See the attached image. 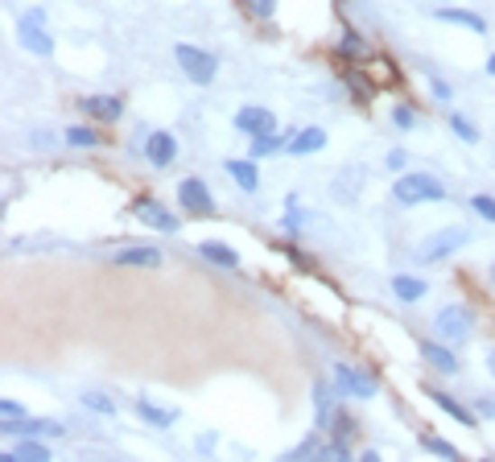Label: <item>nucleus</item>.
<instances>
[{
    "instance_id": "1",
    "label": "nucleus",
    "mask_w": 495,
    "mask_h": 462,
    "mask_svg": "<svg viewBox=\"0 0 495 462\" xmlns=\"http://www.w3.org/2000/svg\"><path fill=\"white\" fill-rule=\"evenodd\" d=\"M17 41L30 54H38V59H50L54 54V38H50V30H46V13L41 9H25L17 17Z\"/></svg>"
},
{
    "instance_id": "2",
    "label": "nucleus",
    "mask_w": 495,
    "mask_h": 462,
    "mask_svg": "<svg viewBox=\"0 0 495 462\" xmlns=\"http://www.w3.org/2000/svg\"><path fill=\"white\" fill-rule=\"evenodd\" d=\"M392 195H397V203H405V207H417V203H442L446 186H442L434 174H405Z\"/></svg>"
},
{
    "instance_id": "3",
    "label": "nucleus",
    "mask_w": 495,
    "mask_h": 462,
    "mask_svg": "<svg viewBox=\"0 0 495 462\" xmlns=\"http://www.w3.org/2000/svg\"><path fill=\"white\" fill-rule=\"evenodd\" d=\"M466 240H471V231H466V227H442V231H434V236L417 248V260H421V265H437V260L454 256Z\"/></svg>"
},
{
    "instance_id": "4",
    "label": "nucleus",
    "mask_w": 495,
    "mask_h": 462,
    "mask_svg": "<svg viewBox=\"0 0 495 462\" xmlns=\"http://www.w3.org/2000/svg\"><path fill=\"white\" fill-rule=\"evenodd\" d=\"M174 59H178V67L186 70V79L198 83V87H206V83L215 79V70H219V62H215L206 50H198V46H178Z\"/></svg>"
},
{
    "instance_id": "5",
    "label": "nucleus",
    "mask_w": 495,
    "mask_h": 462,
    "mask_svg": "<svg viewBox=\"0 0 495 462\" xmlns=\"http://www.w3.org/2000/svg\"><path fill=\"white\" fill-rule=\"evenodd\" d=\"M434 331L446 343H466L471 339V310L466 305H442L434 314Z\"/></svg>"
},
{
    "instance_id": "6",
    "label": "nucleus",
    "mask_w": 495,
    "mask_h": 462,
    "mask_svg": "<svg viewBox=\"0 0 495 462\" xmlns=\"http://www.w3.org/2000/svg\"><path fill=\"white\" fill-rule=\"evenodd\" d=\"M178 203H182V211H190V215H215V198L198 177H182V182H178Z\"/></svg>"
},
{
    "instance_id": "7",
    "label": "nucleus",
    "mask_w": 495,
    "mask_h": 462,
    "mask_svg": "<svg viewBox=\"0 0 495 462\" xmlns=\"http://www.w3.org/2000/svg\"><path fill=\"white\" fill-rule=\"evenodd\" d=\"M335 388L347 396H360V401H368V396H376V384H371V376H363L360 367L351 364H335Z\"/></svg>"
},
{
    "instance_id": "8",
    "label": "nucleus",
    "mask_w": 495,
    "mask_h": 462,
    "mask_svg": "<svg viewBox=\"0 0 495 462\" xmlns=\"http://www.w3.org/2000/svg\"><path fill=\"white\" fill-rule=\"evenodd\" d=\"M235 128L243 137H264V132H277V120L269 108H240L235 112Z\"/></svg>"
},
{
    "instance_id": "9",
    "label": "nucleus",
    "mask_w": 495,
    "mask_h": 462,
    "mask_svg": "<svg viewBox=\"0 0 495 462\" xmlns=\"http://www.w3.org/2000/svg\"><path fill=\"white\" fill-rule=\"evenodd\" d=\"M136 219L141 223H149V227H157V231H178V219L170 215V211L157 203V198H136Z\"/></svg>"
},
{
    "instance_id": "10",
    "label": "nucleus",
    "mask_w": 495,
    "mask_h": 462,
    "mask_svg": "<svg viewBox=\"0 0 495 462\" xmlns=\"http://www.w3.org/2000/svg\"><path fill=\"white\" fill-rule=\"evenodd\" d=\"M78 112H83V116H96V120H120L124 99L120 95H83L78 99Z\"/></svg>"
},
{
    "instance_id": "11",
    "label": "nucleus",
    "mask_w": 495,
    "mask_h": 462,
    "mask_svg": "<svg viewBox=\"0 0 495 462\" xmlns=\"http://www.w3.org/2000/svg\"><path fill=\"white\" fill-rule=\"evenodd\" d=\"M145 158L153 161L157 169H165L170 161L178 158V140L170 137V132H149V140H145Z\"/></svg>"
},
{
    "instance_id": "12",
    "label": "nucleus",
    "mask_w": 495,
    "mask_h": 462,
    "mask_svg": "<svg viewBox=\"0 0 495 462\" xmlns=\"http://www.w3.org/2000/svg\"><path fill=\"white\" fill-rule=\"evenodd\" d=\"M360 186H363V169L351 166V169H339V174H335L330 195L339 198V203H355V198H360Z\"/></svg>"
},
{
    "instance_id": "13",
    "label": "nucleus",
    "mask_w": 495,
    "mask_h": 462,
    "mask_svg": "<svg viewBox=\"0 0 495 462\" xmlns=\"http://www.w3.org/2000/svg\"><path fill=\"white\" fill-rule=\"evenodd\" d=\"M0 430L17 433V438H59L62 425L59 421H25V417H21V421H5Z\"/></svg>"
},
{
    "instance_id": "14",
    "label": "nucleus",
    "mask_w": 495,
    "mask_h": 462,
    "mask_svg": "<svg viewBox=\"0 0 495 462\" xmlns=\"http://www.w3.org/2000/svg\"><path fill=\"white\" fill-rule=\"evenodd\" d=\"M224 166H227V174L235 177V186H240L243 195H252V190L261 186V174H256V158H248V161H243V158H232V161H224Z\"/></svg>"
},
{
    "instance_id": "15",
    "label": "nucleus",
    "mask_w": 495,
    "mask_h": 462,
    "mask_svg": "<svg viewBox=\"0 0 495 462\" xmlns=\"http://www.w3.org/2000/svg\"><path fill=\"white\" fill-rule=\"evenodd\" d=\"M421 359H426L429 367H437V372H446V376L458 372L454 351H450V347H442V343H421Z\"/></svg>"
},
{
    "instance_id": "16",
    "label": "nucleus",
    "mask_w": 495,
    "mask_h": 462,
    "mask_svg": "<svg viewBox=\"0 0 495 462\" xmlns=\"http://www.w3.org/2000/svg\"><path fill=\"white\" fill-rule=\"evenodd\" d=\"M112 260L128 265V268H153V265H161V252H157V248H120Z\"/></svg>"
},
{
    "instance_id": "17",
    "label": "nucleus",
    "mask_w": 495,
    "mask_h": 462,
    "mask_svg": "<svg viewBox=\"0 0 495 462\" xmlns=\"http://www.w3.org/2000/svg\"><path fill=\"white\" fill-rule=\"evenodd\" d=\"M136 413H141V421H149V425H153V430H170V425L178 421V413H174V409H161V404L145 401V396L136 401Z\"/></svg>"
},
{
    "instance_id": "18",
    "label": "nucleus",
    "mask_w": 495,
    "mask_h": 462,
    "mask_svg": "<svg viewBox=\"0 0 495 462\" xmlns=\"http://www.w3.org/2000/svg\"><path fill=\"white\" fill-rule=\"evenodd\" d=\"M437 21H446V25H463L471 33H487V21L471 9H437Z\"/></svg>"
},
{
    "instance_id": "19",
    "label": "nucleus",
    "mask_w": 495,
    "mask_h": 462,
    "mask_svg": "<svg viewBox=\"0 0 495 462\" xmlns=\"http://www.w3.org/2000/svg\"><path fill=\"white\" fill-rule=\"evenodd\" d=\"M198 252H203L211 265H219V268H240V256H235V248L219 244V240H203V244H198Z\"/></svg>"
},
{
    "instance_id": "20",
    "label": "nucleus",
    "mask_w": 495,
    "mask_h": 462,
    "mask_svg": "<svg viewBox=\"0 0 495 462\" xmlns=\"http://www.w3.org/2000/svg\"><path fill=\"white\" fill-rule=\"evenodd\" d=\"M326 145V128H301L298 137H289V153H318Z\"/></svg>"
},
{
    "instance_id": "21",
    "label": "nucleus",
    "mask_w": 495,
    "mask_h": 462,
    "mask_svg": "<svg viewBox=\"0 0 495 462\" xmlns=\"http://www.w3.org/2000/svg\"><path fill=\"white\" fill-rule=\"evenodd\" d=\"M13 458H25V462H46V458H50V446L33 442V438H21V442L13 446L9 454H5V462H13Z\"/></svg>"
},
{
    "instance_id": "22",
    "label": "nucleus",
    "mask_w": 495,
    "mask_h": 462,
    "mask_svg": "<svg viewBox=\"0 0 495 462\" xmlns=\"http://www.w3.org/2000/svg\"><path fill=\"white\" fill-rule=\"evenodd\" d=\"M281 149H289V137H281V132H264V137H252V153L248 158H269V153H281Z\"/></svg>"
},
{
    "instance_id": "23",
    "label": "nucleus",
    "mask_w": 495,
    "mask_h": 462,
    "mask_svg": "<svg viewBox=\"0 0 495 462\" xmlns=\"http://www.w3.org/2000/svg\"><path fill=\"white\" fill-rule=\"evenodd\" d=\"M314 404H318V430H330V417H335V388L314 384Z\"/></svg>"
},
{
    "instance_id": "24",
    "label": "nucleus",
    "mask_w": 495,
    "mask_h": 462,
    "mask_svg": "<svg viewBox=\"0 0 495 462\" xmlns=\"http://www.w3.org/2000/svg\"><path fill=\"white\" fill-rule=\"evenodd\" d=\"M426 393H429V401H434V404H437V409H446V413H450V417H454V421H458V425H471V421H475V417L466 413V409H463V404H458V401H454V396H446V393H437V388H426Z\"/></svg>"
},
{
    "instance_id": "25",
    "label": "nucleus",
    "mask_w": 495,
    "mask_h": 462,
    "mask_svg": "<svg viewBox=\"0 0 495 462\" xmlns=\"http://www.w3.org/2000/svg\"><path fill=\"white\" fill-rule=\"evenodd\" d=\"M392 289H397L400 302H421V297H426V281H421V276H405V273H400L397 281H392Z\"/></svg>"
},
{
    "instance_id": "26",
    "label": "nucleus",
    "mask_w": 495,
    "mask_h": 462,
    "mask_svg": "<svg viewBox=\"0 0 495 462\" xmlns=\"http://www.w3.org/2000/svg\"><path fill=\"white\" fill-rule=\"evenodd\" d=\"M330 438H335V442H351V438H355V417H351L347 409H335V417H330Z\"/></svg>"
},
{
    "instance_id": "27",
    "label": "nucleus",
    "mask_w": 495,
    "mask_h": 462,
    "mask_svg": "<svg viewBox=\"0 0 495 462\" xmlns=\"http://www.w3.org/2000/svg\"><path fill=\"white\" fill-rule=\"evenodd\" d=\"M339 54H343V59H371V54H368V41H363L355 30H343V38H339Z\"/></svg>"
},
{
    "instance_id": "28",
    "label": "nucleus",
    "mask_w": 495,
    "mask_h": 462,
    "mask_svg": "<svg viewBox=\"0 0 495 462\" xmlns=\"http://www.w3.org/2000/svg\"><path fill=\"white\" fill-rule=\"evenodd\" d=\"M347 87L355 91V99H371V95H376V83L363 79L360 70H347Z\"/></svg>"
},
{
    "instance_id": "29",
    "label": "nucleus",
    "mask_w": 495,
    "mask_h": 462,
    "mask_svg": "<svg viewBox=\"0 0 495 462\" xmlns=\"http://www.w3.org/2000/svg\"><path fill=\"white\" fill-rule=\"evenodd\" d=\"M322 450H326V442H322V438H314V433H310V438H306V442H301L298 450L289 454V458H293V462H301V458H322Z\"/></svg>"
},
{
    "instance_id": "30",
    "label": "nucleus",
    "mask_w": 495,
    "mask_h": 462,
    "mask_svg": "<svg viewBox=\"0 0 495 462\" xmlns=\"http://www.w3.org/2000/svg\"><path fill=\"white\" fill-rule=\"evenodd\" d=\"M67 140H70V145H78V149H87V145H99V132H96V128L75 124V128H67Z\"/></svg>"
},
{
    "instance_id": "31",
    "label": "nucleus",
    "mask_w": 495,
    "mask_h": 462,
    "mask_svg": "<svg viewBox=\"0 0 495 462\" xmlns=\"http://www.w3.org/2000/svg\"><path fill=\"white\" fill-rule=\"evenodd\" d=\"M450 128H454V137L466 140V145H475L479 140V128H471V120L466 116H450Z\"/></svg>"
},
{
    "instance_id": "32",
    "label": "nucleus",
    "mask_w": 495,
    "mask_h": 462,
    "mask_svg": "<svg viewBox=\"0 0 495 462\" xmlns=\"http://www.w3.org/2000/svg\"><path fill=\"white\" fill-rule=\"evenodd\" d=\"M83 404H87V409H96V413H116V401H112V396H104V393H83Z\"/></svg>"
},
{
    "instance_id": "33",
    "label": "nucleus",
    "mask_w": 495,
    "mask_h": 462,
    "mask_svg": "<svg viewBox=\"0 0 495 462\" xmlns=\"http://www.w3.org/2000/svg\"><path fill=\"white\" fill-rule=\"evenodd\" d=\"M243 9L252 13V17L269 21V17H272V13H277V0H243Z\"/></svg>"
},
{
    "instance_id": "34",
    "label": "nucleus",
    "mask_w": 495,
    "mask_h": 462,
    "mask_svg": "<svg viewBox=\"0 0 495 462\" xmlns=\"http://www.w3.org/2000/svg\"><path fill=\"white\" fill-rule=\"evenodd\" d=\"M421 446H426L429 454H442V458H458V450H454V446H450V442H442V438H429V433H426V438H421Z\"/></svg>"
},
{
    "instance_id": "35",
    "label": "nucleus",
    "mask_w": 495,
    "mask_h": 462,
    "mask_svg": "<svg viewBox=\"0 0 495 462\" xmlns=\"http://www.w3.org/2000/svg\"><path fill=\"white\" fill-rule=\"evenodd\" d=\"M471 207H475V215H483L487 223H495V198L491 195H475L471 198Z\"/></svg>"
},
{
    "instance_id": "36",
    "label": "nucleus",
    "mask_w": 495,
    "mask_h": 462,
    "mask_svg": "<svg viewBox=\"0 0 495 462\" xmlns=\"http://www.w3.org/2000/svg\"><path fill=\"white\" fill-rule=\"evenodd\" d=\"M368 67H371V75H376V79H384V83L397 79V70H392V62H389V59H371Z\"/></svg>"
},
{
    "instance_id": "37",
    "label": "nucleus",
    "mask_w": 495,
    "mask_h": 462,
    "mask_svg": "<svg viewBox=\"0 0 495 462\" xmlns=\"http://www.w3.org/2000/svg\"><path fill=\"white\" fill-rule=\"evenodd\" d=\"M392 124H397V128H413V124H417V112L400 104V108H392Z\"/></svg>"
},
{
    "instance_id": "38",
    "label": "nucleus",
    "mask_w": 495,
    "mask_h": 462,
    "mask_svg": "<svg viewBox=\"0 0 495 462\" xmlns=\"http://www.w3.org/2000/svg\"><path fill=\"white\" fill-rule=\"evenodd\" d=\"M0 417H5V421H21V417H25V409H21L17 401H0Z\"/></svg>"
},
{
    "instance_id": "39",
    "label": "nucleus",
    "mask_w": 495,
    "mask_h": 462,
    "mask_svg": "<svg viewBox=\"0 0 495 462\" xmlns=\"http://www.w3.org/2000/svg\"><path fill=\"white\" fill-rule=\"evenodd\" d=\"M429 87H434V99H442V104H450V95H454L450 83H442V79H429Z\"/></svg>"
},
{
    "instance_id": "40",
    "label": "nucleus",
    "mask_w": 495,
    "mask_h": 462,
    "mask_svg": "<svg viewBox=\"0 0 495 462\" xmlns=\"http://www.w3.org/2000/svg\"><path fill=\"white\" fill-rule=\"evenodd\" d=\"M384 166H389V169H397V174H400V169H405V166H408V158H405V149H392V153H389V161H384Z\"/></svg>"
},
{
    "instance_id": "41",
    "label": "nucleus",
    "mask_w": 495,
    "mask_h": 462,
    "mask_svg": "<svg viewBox=\"0 0 495 462\" xmlns=\"http://www.w3.org/2000/svg\"><path fill=\"white\" fill-rule=\"evenodd\" d=\"M281 252H285V256H289V260H293V265H298V268H310V260H306V256H301V252H298V248H289V244H285V248H281Z\"/></svg>"
},
{
    "instance_id": "42",
    "label": "nucleus",
    "mask_w": 495,
    "mask_h": 462,
    "mask_svg": "<svg viewBox=\"0 0 495 462\" xmlns=\"http://www.w3.org/2000/svg\"><path fill=\"white\" fill-rule=\"evenodd\" d=\"M33 145H38V149H50V145H54V132H33Z\"/></svg>"
},
{
    "instance_id": "43",
    "label": "nucleus",
    "mask_w": 495,
    "mask_h": 462,
    "mask_svg": "<svg viewBox=\"0 0 495 462\" xmlns=\"http://www.w3.org/2000/svg\"><path fill=\"white\" fill-rule=\"evenodd\" d=\"M198 450H215V433H203V438H198Z\"/></svg>"
},
{
    "instance_id": "44",
    "label": "nucleus",
    "mask_w": 495,
    "mask_h": 462,
    "mask_svg": "<svg viewBox=\"0 0 495 462\" xmlns=\"http://www.w3.org/2000/svg\"><path fill=\"white\" fill-rule=\"evenodd\" d=\"M479 413H483V417H495V401H479Z\"/></svg>"
},
{
    "instance_id": "45",
    "label": "nucleus",
    "mask_w": 495,
    "mask_h": 462,
    "mask_svg": "<svg viewBox=\"0 0 495 462\" xmlns=\"http://www.w3.org/2000/svg\"><path fill=\"white\" fill-rule=\"evenodd\" d=\"M487 75H495V54H491V62H487Z\"/></svg>"
},
{
    "instance_id": "46",
    "label": "nucleus",
    "mask_w": 495,
    "mask_h": 462,
    "mask_svg": "<svg viewBox=\"0 0 495 462\" xmlns=\"http://www.w3.org/2000/svg\"><path fill=\"white\" fill-rule=\"evenodd\" d=\"M491 372H495V355H491Z\"/></svg>"
},
{
    "instance_id": "47",
    "label": "nucleus",
    "mask_w": 495,
    "mask_h": 462,
    "mask_svg": "<svg viewBox=\"0 0 495 462\" xmlns=\"http://www.w3.org/2000/svg\"><path fill=\"white\" fill-rule=\"evenodd\" d=\"M491 276H495V268H491Z\"/></svg>"
}]
</instances>
